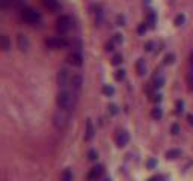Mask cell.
<instances>
[{"mask_svg": "<svg viewBox=\"0 0 193 181\" xmlns=\"http://www.w3.org/2000/svg\"><path fill=\"white\" fill-rule=\"evenodd\" d=\"M77 101H79V94L72 92L71 89H64L57 92L56 103H57V107L62 109V110L72 112L77 106Z\"/></svg>", "mask_w": 193, "mask_h": 181, "instance_id": "obj_1", "label": "cell"}, {"mask_svg": "<svg viewBox=\"0 0 193 181\" xmlns=\"http://www.w3.org/2000/svg\"><path fill=\"white\" fill-rule=\"evenodd\" d=\"M70 113L71 112H67V110H62V109H57L53 115V125L56 130L59 131H64L67 127H68V122H70Z\"/></svg>", "mask_w": 193, "mask_h": 181, "instance_id": "obj_2", "label": "cell"}, {"mask_svg": "<svg viewBox=\"0 0 193 181\" xmlns=\"http://www.w3.org/2000/svg\"><path fill=\"white\" fill-rule=\"evenodd\" d=\"M71 75L70 70L67 67H62L59 72H57V85H59V89H70V83H71Z\"/></svg>", "mask_w": 193, "mask_h": 181, "instance_id": "obj_3", "label": "cell"}, {"mask_svg": "<svg viewBox=\"0 0 193 181\" xmlns=\"http://www.w3.org/2000/svg\"><path fill=\"white\" fill-rule=\"evenodd\" d=\"M21 17H23V20H24L26 23H29V24H36V23L41 20V14H39L36 9H33V8H23Z\"/></svg>", "mask_w": 193, "mask_h": 181, "instance_id": "obj_4", "label": "cell"}, {"mask_svg": "<svg viewBox=\"0 0 193 181\" xmlns=\"http://www.w3.org/2000/svg\"><path fill=\"white\" fill-rule=\"evenodd\" d=\"M56 29H57V32H60V33L70 32L71 29H72V20H71V17H68V15H60V17L57 18V21H56Z\"/></svg>", "mask_w": 193, "mask_h": 181, "instance_id": "obj_5", "label": "cell"}, {"mask_svg": "<svg viewBox=\"0 0 193 181\" xmlns=\"http://www.w3.org/2000/svg\"><path fill=\"white\" fill-rule=\"evenodd\" d=\"M45 44H47L48 48L57 50V48H65V47L68 45V41H67L64 36H53V38L45 41Z\"/></svg>", "mask_w": 193, "mask_h": 181, "instance_id": "obj_6", "label": "cell"}, {"mask_svg": "<svg viewBox=\"0 0 193 181\" xmlns=\"http://www.w3.org/2000/svg\"><path fill=\"white\" fill-rule=\"evenodd\" d=\"M82 86H83V77L80 74H72L71 77V83H70V89L75 94L80 95V90H82Z\"/></svg>", "mask_w": 193, "mask_h": 181, "instance_id": "obj_7", "label": "cell"}, {"mask_svg": "<svg viewBox=\"0 0 193 181\" xmlns=\"http://www.w3.org/2000/svg\"><path fill=\"white\" fill-rule=\"evenodd\" d=\"M67 60L70 62L71 65H74V67H82V64H83V56L79 53V52H72V53L68 54Z\"/></svg>", "mask_w": 193, "mask_h": 181, "instance_id": "obj_8", "label": "cell"}, {"mask_svg": "<svg viewBox=\"0 0 193 181\" xmlns=\"http://www.w3.org/2000/svg\"><path fill=\"white\" fill-rule=\"evenodd\" d=\"M101 175H103V166H94L91 171H89L88 174V180L89 181H98L101 178Z\"/></svg>", "mask_w": 193, "mask_h": 181, "instance_id": "obj_9", "label": "cell"}, {"mask_svg": "<svg viewBox=\"0 0 193 181\" xmlns=\"http://www.w3.org/2000/svg\"><path fill=\"white\" fill-rule=\"evenodd\" d=\"M17 44H18V48L21 50V52H27L29 50V47H30V41H29V38L26 35H23V33H20L17 36Z\"/></svg>", "mask_w": 193, "mask_h": 181, "instance_id": "obj_10", "label": "cell"}, {"mask_svg": "<svg viewBox=\"0 0 193 181\" xmlns=\"http://www.w3.org/2000/svg\"><path fill=\"white\" fill-rule=\"evenodd\" d=\"M94 134H95V130H94V125H92V121L91 119H86V131H85V141L86 142H91L94 139Z\"/></svg>", "mask_w": 193, "mask_h": 181, "instance_id": "obj_11", "label": "cell"}, {"mask_svg": "<svg viewBox=\"0 0 193 181\" xmlns=\"http://www.w3.org/2000/svg\"><path fill=\"white\" fill-rule=\"evenodd\" d=\"M128 141H130V136H128V133L127 131H119L118 133V136H116V144L118 146H125V145L128 144Z\"/></svg>", "mask_w": 193, "mask_h": 181, "instance_id": "obj_12", "label": "cell"}, {"mask_svg": "<svg viewBox=\"0 0 193 181\" xmlns=\"http://www.w3.org/2000/svg\"><path fill=\"white\" fill-rule=\"evenodd\" d=\"M0 48L3 52H8L11 48V41H9V36L8 35H2L0 36Z\"/></svg>", "mask_w": 193, "mask_h": 181, "instance_id": "obj_13", "label": "cell"}, {"mask_svg": "<svg viewBox=\"0 0 193 181\" xmlns=\"http://www.w3.org/2000/svg\"><path fill=\"white\" fill-rule=\"evenodd\" d=\"M42 5H44L47 9H50V11H57V9L60 8L57 0H42Z\"/></svg>", "mask_w": 193, "mask_h": 181, "instance_id": "obj_14", "label": "cell"}, {"mask_svg": "<svg viewBox=\"0 0 193 181\" xmlns=\"http://www.w3.org/2000/svg\"><path fill=\"white\" fill-rule=\"evenodd\" d=\"M136 71H137L139 75H143V74H145L146 67H145V60H143V59H139V60H137V64H136Z\"/></svg>", "mask_w": 193, "mask_h": 181, "instance_id": "obj_15", "label": "cell"}, {"mask_svg": "<svg viewBox=\"0 0 193 181\" xmlns=\"http://www.w3.org/2000/svg\"><path fill=\"white\" fill-rule=\"evenodd\" d=\"M163 83H164L163 75H161L160 72H157V74L154 75V86H156V88H161V86H163Z\"/></svg>", "mask_w": 193, "mask_h": 181, "instance_id": "obj_16", "label": "cell"}, {"mask_svg": "<svg viewBox=\"0 0 193 181\" xmlns=\"http://www.w3.org/2000/svg\"><path fill=\"white\" fill-rule=\"evenodd\" d=\"M166 157L168 159H178V157H181V151L179 149H169L168 152H166Z\"/></svg>", "mask_w": 193, "mask_h": 181, "instance_id": "obj_17", "label": "cell"}, {"mask_svg": "<svg viewBox=\"0 0 193 181\" xmlns=\"http://www.w3.org/2000/svg\"><path fill=\"white\" fill-rule=\"evenodd\" d=\"M60 181H72V172L71 169H65L60 175Z\"/></svg>", "mask_w": 193, "mask_h": 181, "instance_id": "obj_18", "label": "cell"}, {"mask_svg": "<svg viewBox=\"0 0 193 181\" xmlns=\"http://www.w3.org/2000/svg\"><path fill=\"white\" fill-rule=\"evenodd\" d=\"M156 21H157L156 12H154V11H149V12H148V24H149V27H154Z\"/></svg>", "mask_w": 193, "mask_h": 181, "instance_id": "obj_19", "label": "cell"}, {"mask_svg": "<svg viewBox=\"0 0 193 181\" xmlns=\"http://www.w3.org/2000/svg\"><path fill=\"white\" fill-rule=\"evenodd\" d=\"M103 94H104V95H107V97H112V95L115 94L113 86H110V85H104V86H103Z\"/></svg>", "mask_w": 193, "mask_h": 181, "instance_id": "obj_20", "label": "cell"}, {"mask_svg": "<svg viewBox=\"0 0 193 181\" xmlns=\"http://www.w3.org/2000/svg\"><path fill=\"white\" fill-rule=\"evenodd\" d=\"M151 116H152L154 119H160V118L163 116V110H161L160 107L152 109V112H151Z\"/></svg>", "mask_w": 193, "mask_h": 181, "instance_id": "obj_21", "label": "cell"}, {"mask_svg": "<svg viewBox=\"0 0 193 181\" xmlns=\"http://www.w3.org/2000/svg\"><path fill=\"white\" fill-rule=\"evenodd\" d=\"M124 77H125V71H124V70H118V71H115V80L121 82V80H124Z\"/></svg>", "mask_w": 193, "mask_h": 181, "instance_id": "obj_22", "label": "cell"}, {"mask_svg": "<svg viewBox=\"0 0 193 181\" xmlns=\"http://www.w3.org/2000/svg\"><path fill=\"white\" fill-rule=\"evenodd\" d=\"M112 64H113V65H121V64H122V56H121V54H115L113 59H112Z\"/></svg>", "mask_w": 193, "mask_h": 181, "instance_id": "obj_23", "label": "cell"}, {"mask_svg": "<svg viewBox=\"0 0 193 181\" xmlns=\"http://www.w3.org/2000/svg\"><path fill=\"white\" fill-rule=\"evenodd\" d=\"M174 60H175V54L174 53H169L164 56V64H174Z\"/></svg>", "mask_w": 193, "mask_h": 181, "instance_id": "obj_24", "label": "cell"}, {"mask_svg": "<svg viewBox=\"0 0 193 181\" xmlns=\"http://www.w3.org/2000/svg\"><path fill=\"white\" fill-rule=\"evenodd\" d=\"M184 20H186V17H184L183 14H179V15L175 17V21H174V23H175V26H181V24L184 23Z\"/></svg>", "mask_w": 193, "mask_h": 181, "instance_id": "obj_25", "label": "cell"}, {"mask_svg": "<svg viewBox=\"0 0 193 181\" xmlns=\"http://www.w3.org/2000/svg\"><path fill=\"white\" fill-rule=\"evenodd\" d=\"M24 2H26V0H12L11 5H12L14 8H23V6H24Z\"/></svg>", "mask_w": 193, "mask_h": 181, "instance_id": "obj_26", "label": "cell"}, {"mask_svg": "<svg viewBox=\"0 0 193 181\" xmlns=\"http://www.w3.org/2000/svg\"><path fill=\"white\" fill-rule=\"evenodd\" d=\"M183 110H184V103L178 100V101H176V104H175V112H176V113H181Z\"/></svg>", "mask_w": 193, "mask_h": 181, "instance_id": "obj_27", "label": "cell"}, {"mask_svg": "<svg viewBox=\"0 0 193 181\" xmlns=\"http://www.w3.org/2000/svg\"><path fill=\"white\" fill-rule=\"evenodd\" d=\"M187 83H189V89L193 90V70L190 71V74L187 75Z\"/></svg>", "mask_w": 193, "mask_h": 181, "instance_id": "obj_28", "label": "cell"}, {"mask_svg": "<svg viewBox=\"0 0 193 181\" xmlns=\"http://www.w3.org/2000/svg\"><path fill=\"white\" fill-rule=\"evenodd\" d=\"M97 157H98V154H97V151L95 149H91L88 152V159L89 160H97Z\"/></svg>", "mask_w": 193, "mask_h": 181, "instance_id": "obj_29", "label": "cell"}, {"mask_svg": "<svg viewBox=\"0 0 193 181\" xmlns=\"http://www.w3.org/2000/svg\"><path fill=\"white\" fill-rule=\"evenodd\" d=\"M11 2H12V0H0V8H2V9H6V8L11 5Z\"/></svg>", "mask_w": 193, "mask_h": 181, "instance_id": "obj_30", "label": "cell"}, {"mask_svg": "<svg viewBox=\"0 0 193 181\" xmlns=\"http://www.w3.org/2000/svg\"><path fill=\"white\" fill-rule=\"evenodd\" d=\"M145 32H146V26H145V24H141V26L137 27V33H139V35H143Z\"/></svg>", "mask_w": 193, "mask_h": 181, "instance_id": "obj_31", "label": "cell"}, {"mask_svg": "<svg viewBox=\"0 0 193 181\" xmlns=\"http://www.w3.org/2000/svg\"><path fill=\"white\" fill-rule=\"evenodd\" d=\"M152 47H154V44H152L151 41H148V42L145 44V50H146V52H152Z\"/></svg>", "mask_w": 193, "mask_h": 181, "instance_id": "obj_32", "label": "cell"}, {"mask_svg": "<svg viewBox=\"0 0 193 181\" xmlns=\"http://www.w3.org/2000/svg\"><path fill=\"white\" fill-rule=\"evenodd\" d=\"M109 110H110L112 115H116V113H118V107H116L115 104H110V106H109Z\"/></svg>", "mask_w": 193, "mask_h": 181, "instance_id": "obj_33", "label": "cell"}, {"mask_svg": "<svg viewBox=\"0 0 193 181\" xmlns=\"http://www.w3.org/2000/svg\"><path fill=\"white\" fill-rule=\"evenodd\" d=\"M112 42H116V44L122 42V35H115V38H113V41H112Z\"/></svg>", "mask_w": 193, "mask_h": 181, "instance_id": "obj_34", "label": "cell"}, {"mask_svg": "<svg viewBox=\"0 0 193 181\" xmlns=\"http://www.w3.org/2000/svg\"><path fill=\"white\" fill-rule=\"evenodd\" d=\"M172 133H174V134H178V133H179V125H178V124H174V125H172Z\"/></svg>", "mask_w": 193, "mask_h": 181, "instance_id": "obj_35", "label": "cell"}, {"mask_svg": "<svg viewBox=\"0 0 193 181\" xmlns=\"http://www.w3.org/2000/svg\"><path fill=\"white\" fill-rule=\"evenodd\" d=\"M156 164H157V162H156V160L152 159V160H149V162H148V168H149V169H152V168H154Z\"/></svg>", "mask_w": 193, "mask_h": 181, "instance_id": "obj_36", "label": "cell"}, {"mask_svg": "<svg viewBox=\"0 0 193 181\" xmlns=\"http://www.w3.org/2000/svg\"><path fill=\"white\" fill-rule=\"evenodd\" d=\"M148 181H163V177H160V175H156V177H152V178H149Z\"/></svg>", "mask_w": 193, "mask_h": 181, "instance_id": "obj_37", "label": "cell"}, {"mask_svg": "<svg viewBox=\"0 0 193 181\" xmlns=\"http://www.w3.org/2000/svg\"><path fill=\"white\" fill-rule=\"evenodd\" d=\"M187 121H189V124H190V125H193V115H192V113H189V115H187Z\"/></svg>", "mask_w": 193, "mask_h": 181, "instance_id": "obj_38", "label": "cell"}, {"mask_svg": "<svg viewBox=\"0 0 193 181\" xmlns=\"http://www.w3.org/2000/svg\"><path fill=\"white\" fill-rule=\"evenodd\" d=\"M106 50H107V52H112V50H113V42L107 44V45H106Z\"/></svg>", "mask_w": 193, "mask_h": 181, "instance_id": "obj_39", "label": "cell"}, {"mask_svg": "<svg viewBox=\"0 0 193 181\" xmlns=\"http://www.w3.org/2000/svg\"><path fill=\"white\" fill-rule=\"evenodd\" d=\"M118 23H119V26H122V23H124V17H122V15H119V17H118Z\"/></svg>", "mask_w": 193, "mask_h": 181, "instance_id": "obj_40", "label": "cell"}, {"mask_svg": "<svg viewBox=\"0 0 193 181\" xmlns=\"http://www.w3.org/2000/svg\"><path fill=\"white\" fill-rule=\"evenodd\" d=\"M189 60H190V67H192V70H193V53L190 54V59H189Z\"/></svg>", "mask_w": 193, "mask_h": 181, "instance_id": "obj_41", "label": "cell"}, {"mask_svg": "<svg viewBox=\"0 0 193 181\" xmlns=\"http://www.w3.org/2000/svg\"><path fill=\"white\" fill-rule=\"evenodd\" d=\"M103 181H112V180H110V178H104V180H103Z\"/></svg>", "mask_w": 193, "mask_h": 181, "instance_id": "obj_42", "label": "cell"}, {"mask_svg": "<svg viewBox=\"0 0 193 181\" xmlns=\"http://www.w3.org/2000/svg\"><path fill=\"white\" fill-rule=\"evenodd\" d=\"M145 2H146V3H149V0H145Z\"/></svg>", "mask_w": 193, "mask_h": 181, "instance_id": "obj_43", "label": "cell"}]
</instances>
